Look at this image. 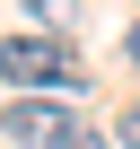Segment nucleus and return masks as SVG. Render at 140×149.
Masks as SVG:
<instances>
[{"mask_svg": "<svg viewBox=\"0 0 140 149\" xmlns=\"http://www.w3.org/2000/svg\"><path fill=\"white\" fill-rule=\"evenodd\" d=\"M0 79L9 88H79V61L61 35H9L0 44Z\"/></svg>", "mask_w": 140, "mask_h": 149, "instance_id": "nucleus-1", "label": "nucleus"}, {"mask_svg": "<svg viewBox=\"0 0 140 149\" xmlns=\"http://www.w3.org/2000/svg\"><path fill=\"white\" fill-rule=\"evenodd\" d=\"M53 132H70V105H44V97H18L9 105V140H53Z\"/></svg>", "mask_w": 140, "mask_h": 149, "instance_id": "nucleus-2", "label": "nucleus"}, {"mask_svg": "<svg viewBox=\"0 0 140 149\" xmlns=\"http://www.w3.org/2000/svg\"><path fill=\"white\" fill-rule=\"evenodd\" d=\"M44 149H105V132H88V123H70V132H53Z\"/></svg>", "mask_w": 140, "mask_h": 149, "instance_id": "nucleus-3", "label": "nucleus"}, {"mask_svg": "<svg viewBox=\"0 0 140 149\" xmlns=\"http://www.w3.org/2000/svg\"><path fill=\"white\" fill-rule=\"evenodd\" d=\"M123 149H140V105H123Z\"/></svg>", "mask_w": 140, "mask_h": 149, "instance_id": "nucleus-4", "label": "nucleus"}, {"mask_svg": "<svg viewBox=\"0 0 140 149\" xmlns=\"http://www.w3.org/2000/svg\"><path fill=\"white\" fill-rule=\"evenodd\" d=\"M35 18H70V0H35Z\"/></svg>", "mask_w": 140, "mask_h": 149, "instance_id": "nucleus-5", "label": "nucleus"}, {"mask_svg": "<svg viewBox=\"0 0 140 149\" xmlns=\"http://www.w3.org/2000/svg\"><path fill=\"white\" fill-rule=\"evenodd\" d=\"M123 53H131V61H140V18H131V35H123Z\"/></svg>", "mask_w": 140, "mask_h": 149, "instance_id": "nucleus-6", "label": "nucleus"}]
</instances>
